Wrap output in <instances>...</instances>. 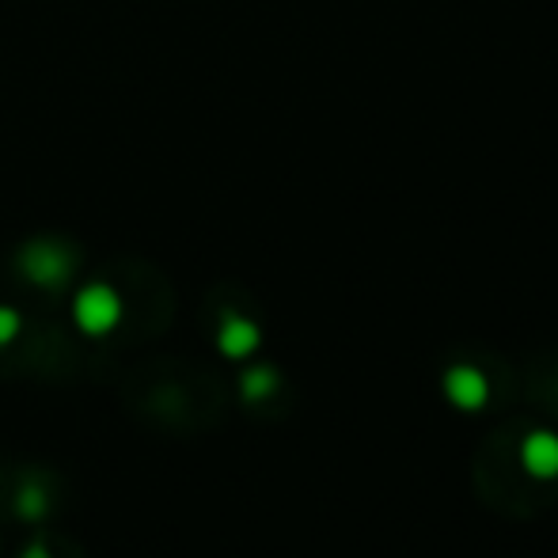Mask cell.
<instances>
[{
	"label": "cell",
	"instance_id": "277c9868",
	"mask_svg": "<svg viewBox=\"0 0 558 558\" xmlns=\"http://www.w3.org/2000/svg\"><path fill=\"white\" fill-rule=\"evenodd\" d=\"M27 274L35 281H46V286H50V281H61L65 278V258H61V251H53V247H31L27 251Z\"/></svg>",
	"mask_w": 558,
	"mask_h": 558
},
{
	"label": "cell",
	"instance_id": "7a4b0ae2",
	"mask_svg": "<svg viewBox=\"0 0 558 558\" xmlns=\"http://www.w3.org/2000/svg\"><path fill=\"white\" fill-rule=\"evenodd\" d=\"M445 396L452 399L460 411H483L486 399H490V384L478 368L471 365H456L445 373Z\"/></svg>",
	"mask_w": 558,
	"mask_h": 558
},
{
	"label": "cell",
	"instance_id": "5b68a950",
	"mask_svg": "<svg viewBox=\"0 0 558 558\" xmlns=\"http://www.w3.org/2000/svg\"><path fill=\"white\" fill-rule=\"evenodd\" d=\"M258 342V331L247 324V319H228L225 331H221V350L228 357H243V353H251Z\"/></svg>",
	"mask_w": 558,
	"mask_h": 558
},
{
	"label": "cell",
	"instance_id": "3957f363",
	"mask_svg": "<svg viewBox=\"0 0 558 558\" xmlns=\"http://www.w3.org/2000/svg\"><path fill=\"white\" fill-rule=\"evenodd\" d=\"M521 460H524V468H529V475L555 478L558 475V437L547 434V429L529 434V441L521 448Z\"/></svg>",
	"mask_w": 558,
	"mask_h": 558
},
{
	"label": "cell",
	"instance_id": "6da1fadb",
	"mask_svg": "<svg viewBox=\"0 0 558 558\" xmlns=\"http://www.w3.org/2000/svg\"><path fill=\"white\" fill-rule=\"evenodd\" d=\"M122 316V301L114 296V289L107 286H88L81 296H76V324L88 335H104L111 331Z\"/></svg>",
	"mask_w": 558,
	"mask_h": 558
},
{
	"label": "cell",
	"instance_id": "8992f818",
	"mask_svg": "<svg viewBox=\"0 0 558 558\" xmlns=\"http://www.w3.org/2000/svg\"><path fill=\"white\" fill-rule=\"evenodd\" d=\"M270 388H274V373H266V368H258V373H251L247 380H243V391H247V396H266Z\"/></svg>",
	"mask_w": 558,
	"mask_h": 558
},
{
	"label": "cell",
	"instance_id": "52a82bcc",
	"mask_svg": "<svg viewBox=\"0 0 558 558\" xmlns=\"http://www.w3.org/2000/svg\"><path fill=\"white\" fill-rule=\"evenodd\" d=\"M20 331V316H15L12 308H0V345L8 342V338H15Z\"/></svg>",
	"mask_w": 558,
	"mask_h": 558
}]
</instances>
